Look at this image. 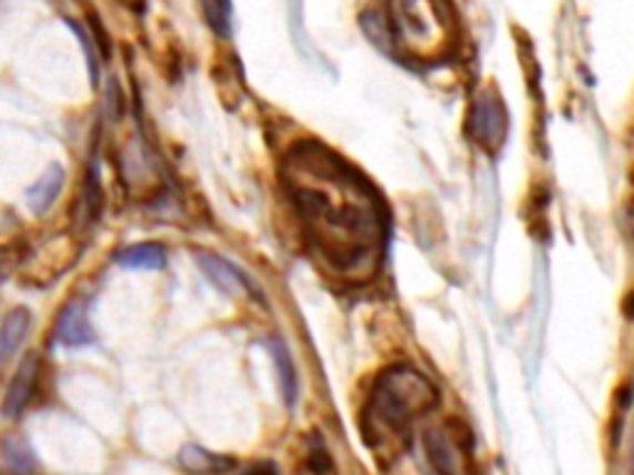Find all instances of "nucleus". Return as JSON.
I'll return each mask as SVG.
<instances>
[{"mask_svg": "<svg viewBox=\"0 0 634 475\" xmlns=\"http://www.w3.org/2000/svg\"><path fill=\"white\" fill-rule=\"evenodd\" d=\"M243 475H281V471L275 468V463L263 461V463H255V466H251Z\"/></svg>", "mask_w": 634, "mask_h": 475, "instance_id": "obj_18", "label": "nucleus"}, {"mask_svg": "<svg viewBox=\"0 0 634 475\" xmlns=\"http://www.w3.org/2000/svg\"><path fill=\"white\" fill-rule=\"evenodd\" d=\"M197 263L203 270L209 283L219 290L223 295H239L243 287V275L235 270L231 263H225L223 257L213 253H197Z\"/></svg>", "mask_w": 634, "mask_h": 475, "instance_id": "obj_7", "label": "nucleus"}, {"mask_svg": "<svg viewBox=\"0 0 634 475\" xmlns=\"http://www.w3.org/2000/svg\"><path fill=\"white\" fill-rule=\"evenodd\" d=\"M271 352H273V360H275V366H278V374H281V376H278V380H281L285 404L293 406L295 396H298V380H295L293 362H290V354H288L285 344L281 340L271 342Z\"/></svg>", "mask_w": 634, "mask_h": 475, "instance_id": "obj_12", "label": "nucleus"}, {"mask_svg": "<svg viewBox=\"0 0 634 475\" xmlns=\"http://www.w3.org/2000/svg\"><path fill=\"white\" fill-rule=\"evenodd\" d=\"M469 132L474 137V142L483 151H489V154H496L503 142H506L509 112L496 90H481L476 94L469 114Z\"/></svg>", "mask_w": 634, "mask_h": 475, "instance_id": "obj_3", "label": "nucleus"}, {"mask_svg": "<svg viewBox=\"0 0 634 475\" xmlns=\"http://www.w3.org/2000/svg\"><path fill=\"white\" fill-rule=\"evenodd\" d=\"M56 337L60 344H64V347H84V344H90L94 340V332L88 320V310H84L80 300L64 305V310L60 312Z\"/></svg>", "mask_w": 634, "mask_h": 475, "instance_id": "obj_6", "label": "nucleus"}, {"mask_svg": "<svg viewBox=\"0 0 634 475\" xmlns=\"http://www.w3.org/2000/svg\"><path fill=\"white\" fill-rule=\"evenodd\" d=\"M288 23H290V32H293L295 48L300 50V55L308 58L310 62H318V50L310 46V40L300 32V26H303V0H288Z\"/></svg>", "mask_w": 634, "mask_h": 475, "instance_id": "obj_14", "label": "nucleus"}, {"mask_svg": "<svg viewBox=\"0 0 634 475\" xmlns=\"http://www.w3.org/2000/svg\"><path fill=\"white\" fill-rule=\"evenodd\" d=\"M305 475H338L335 466H332V461H330V453L322 448L320 441H315V446L308 453Z\"/></svg>", "mask_w": 634, "mask_h": 475, "instance_id": "obj_15", "label": "nucleus"}, {"mask_svg": "<svg viewBox=\"0 0 634 475\" xmlns=\"http://www.w3.org/2000/svg\"><path fill=\"white\" fill-rule=\"evenodd\" d=\"M424 451L432 468L439 475H464V456L459 441L446 428H432L424 434Z\"/></svg>", "mask_w": 634, "mask_h": 475, "instance_id": "obj_5", "label": "nucleus"}, {"mask_svg": "<svg viewBox=\"0 0 634 475\" xmlns=\"http://www.w3.org/2000/svg\"><path fill=\"white\" fill-rule=\"evenodd\" d=\"M38 380H40V356L28 354L26 360L18 364V370L13 374V382H10L8 392H6L3 414L8 418H16V416L23 414V408L30 404L32 394H36Z\"/></svg>", "mask_w": 634, "mask_h": 475, "instance_id": "obj_4", "label": "nucleus"}, {"mask_svg": "<svg viewBox=\"0 0 634 475\" xmlns=\"http://www.w3.org/2000/svg\"><path fill=\"white\" fill-rule=\"evenodd\" d=\"M68 26L74 30V36L80 38V46H82V50H84V55H88V68H90V78H92V82L97 84V78H100V68H97V60H94V50H92V46H90V38H88V32H84L78 23H70L68 20Z\"/></svg>", "mask_w": 634, "mask_h": 475, "instance_id": "obj_16", "label": "nucleus"}, {"mask_svg": "<svg viewBox=\"0 0 634 475\" xmlns=\"http://www.w3.org/2000/svg\"><path fill=\"white\" fill-rule=\"evenodd\" d=\"M209 28L221 38H231V0H201Z\"/></svg>", "mask_w": 634, "mask_h": 475, "instance_id": "obj_13", "label": "nucleus"}, {"mask_svg": "<svg viewBox=\"0 0 634 475\" xmlns=\"http://www.w3.org/2000/svg\"><path fill=\"white\" fill-rule=\"evenodd\" d=\"M181 466H184L189 473L213 475V473H221L225 468H231V461L213 456V453H207L199 446H189V448L181 451Z\"/></svg>", "mask_w": 634, "mask_h": 475, "instance_id": "obj_11", "label": "nucleus"}, {"mask_svg": "<svg viewBox=\"0 0 634 475\" xmlns=\"http://www.w3.org/2000/svg\"><path fill=\"white\" fill-rule=\"evenodd\" d=\"M439 404L436 386L412 366L386 370L370 394L368 436H404L416 418L434 412Z\"/></svg>", "mask_w": 634, "mask_h": 475, "instance_id": "obj_2", "label": "nucleus"}, {"mask_svg": "<svg viewBox=\"0 0 634 475\" xmlns=\"http://www.w3.org/2000/svg\"><path fill=\"white\" fill-rule=\"evenodd\" d=\"M288 189L320 253L340 270H358L380 253L382 219L364 183L338 156L303 146L288 159Z\"/></svg>", "mask_w": 634, "mask_h": 475, "instance_id": "obj_1", "label": "nucleus"}, {"mask_svg": "<svg viewBox=\"0 0 634 475\" xmlns=\"http://www.w3.org/2000/svg\"><path fill=\"white\" fill-rule=\"evenodd\" d=\"M6 448H8V461L13 463V466L18 468H30L32 466V456H30V451L23 446V451H18L20 448V441L18 438H8L6 441Z\"/></svg>", "mask_w": 634, "mask_h": 475, "instance_id": "obj_17", "label": "nucleus"}, {"mask_svg": "<svg viewBox=\"0 0 634 475\" xmlns=\"http://www.w3.org/2000/svg\"><path fill=\"white\" fill-rule=\"evenodd\" d=\"M117 263L129 270H161L167 265V251L159 243H139L117 253Z\"/></svg>", "mask_w": 634, "mask_h": 475, "instance_id": "obj_10", "label": "nucleus"}, {"mask_svg": "<svg viewBox=\"0 0 634 475\" xmlns=\"http://www.w3.org/2000/svg\"><path fill=\"white\" fill-rule=\"evenodd\" d=\"M28 330L30 312L26 307H16L13 312H8L3 327H0V362H8L10 356L20 350V344L26 342Z\"/></svg>", "mask_w": 634, "mask_h": 475, "instance_id": "obj_9", "label": "nucleus"}, {"mask_svg": "<svg viewBox=\"0 0 634 475\" xmlns=\"http://www.w3.org/2000/svg\"><path fill=\"white\" fill-rule=\"evenodd\" d=\"M62 186H64V171H62V166L60 164H50L46 169V174H42L28 189V209L36 215H42L52 206V203L58 201Z\"/></svg>", "mask_w": 634, "mask_h": 475, "instance_id": "obj_8", "label": "nucleus"}]
</instances>
